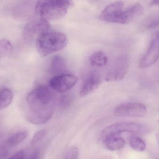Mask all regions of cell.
Returning <instances> with one entry per match:
<instances>
[{"instance_id":"1","label":"cell","mask_w":159,"mask_h":159,"mask_svg":"<svg viewBox=\"0 0 159 159\" xmlns=\"http://www.w3.org/2000/svg\"><path fill=\"white\" fill-rule=\"evenodd\" d=\"M53 100V94L45 86L39 85L34 88L26 97L27 121L34 125L48 121L54 114Z\"/></svg>"},{"instance_id":"2","label":"cell","mask_w":159,"mask_h":159,"mask_svg":"<svg viewBox=\"0 0 159 159\" xmlns=\"http://www.w3.org/2000/svg\"><path fill=\"white\" fill-rule=\"evenodd\" d=\"M73 5L72 0H38L36 14L45 20H55L63 18Z\"/></svg>"},{"instance_id":"3","label":"cell","mask_w":159,"mask_h":159,"mask_svg":"<svg viewBox=\"0 0 159 159\" xmlns=\"http://www.w3.org/2000/svg\"><path fill=\"white\" fill-rule=\"evenodd\" d=\"M35 43L38 53L45 57L63 49L68 43V39L62 33L48 31L41 34Z\"/></svg>"},{"instance_id":"4","label":"cell","mask_w":159,"mask_h":159,"mask_svg":"<svg viewBox=\"0 0 159 159\" xmlns=\"http://www.w3.org/2000/svg\"><path fill=\"white\" fill-rule=\"evenodd\" d=\"M146 128L144 125L134 122H121L108 126L102 131V137L104 139L109 136L119 135L124 133L133 134H144Z\"/></svg>"},{"instance_id":"5","label":"cell","mask_w":159,"mask_h":159,"mask_svg":"<svg viewBox=\"0 0 159 159\" xmlns=\"http://www.w3.org/2000/svg\"><path fill=\"white\" fill-rule=\"evenodd\" d=\"M50 24L49 21L40 18L30 20L24 27L23 37L27 43H33L42 34L49 31Z\"/></svg>"},{"instance_id":"6","label":"cell","mask_w":159,"mask_h":159,"mask_svg":"<svg viewBox=\"0 0 159 159\" xmlns=\"http://www.w3.org/2000/svg\"><path fill=\"white\" fill-rule=\"evenodd\" d=\"M129 60L126 55H121L116 59L106 75L107 81H119L124 78L129 70Z\"/></svg>"},{"instance_id":"7","label":"cell","mask_w":159,"mask_h":159,"mask_svg":"<svg viewBox=\"0 0 159 159\" xmlns=\"http://www.w3.org/2000/svg\"><path fill=\"white\" fill-rule=\"evenodd\" d=\"M148 113L145 105L139 102H126L117 106L115 114L118 116L143 117Z\"/></svg>"},{"instance_id":"8","label":"cell","mask_w":159,"mask_h":159,"mask_svg":"<svg viewBox=\"0 0 159 159\" xmlns=\"http://www.w3.org/2000/svg\"><path fill=\"white\" fill-rule=\"evenodd\" d=\"M77 81L78 78L75 75L63 74L51 78L49 81V85L54 90L62 93L72 89Z\"/></svg>"},{"instance_id":"9","label":"cell","mask_w":159,"mask_h":159,"mask_svg":"<svg viewBox=\"0 0 159 159\" xmlns=\"http://www.w3.org/2000/svg\"><path fill=\"white\" fill-rule=\"evenodd\" d=\"M159 58V38L156 37L150 43L148 49L139 62V67L144 69L150 67Z\"/></svg>"},{"instance_id":"10","label":"cell","mask_w":159,"mask_h":159,"mask_svg":"<svg viewBox=\"0 0 159 159\" xmlns=\"http://www.w3.org/2000/svg\"><path fill=\"white\" fill-rule=\"evenodd\" d=\"M124 2L119 1L110 4L102 10L99 16L102 21L116 23L120 14L123 10Z\"/></svg>"},{"instance_id":"11","label":"cell","mask_w":159,"mask_h":159,"mask_svg":"<svg viewBox=\"0 0 159 159\" xmlns=\"http://www.w3.org/2000/svg\"><path fill=\"white\" fill-rule=\"evenodd\" d=\"M101 76L96 71L90 72L83 80L80 89V94L84 97L96 90L101 84Z\"/></svg>"},{"instance_id":"12","label":"cell","mask_w":159,"mask_h":159,"mask_svg":"<svg viewBox=\"0 0 159 159\" xmlns=\"http://www.w3.org/2000/svg\"><path fill=\"white\" fill-rule=\"evenodd\" d=\"M143 11V6L140 4H136L128 9L121 11L119 16L117 23L125 24L129 23L142 15Z\"/></svg>"},{"instance_id":"13","label":"cell","mask_w":159,"mask_h":159,"mask_svg":"<svg viewBox=\"0 0 159 159\" xmlns=\"http://www.w3.org/2000/svg\"><path fill=\"white\" fill-rule=\"evenodd\" d=\"M66 70L65 60L61 56H55L51 61L50 72L54 76L63 74Z\"/></svg>"},{"instance_id":"14","label":"cell","mask_w":159,"mask_h":159,"mask_svg":"<svg viewBox=\"0 0 159 159\" xmlns=\"http://www.w3.org/2000/svg\"><path fill=\"white\" fill-rule=\"evenodd\" d=\"M105 145L108 150L111 151L120 150L124 147L126 142L118 135L109 136L104 139Z\"/></svg>"},{"instance_id":"15","label":"cell","mask_w":159,"mask_h":159,"mask_svg":"<svg viewBox=\"0 0 159 159\" xmlns=\"http://www.w3.org/2000/svg\"><path fill=\"white\" fill-rule=\"evenodd\" d=\"M89 62L93 67H102L107 64L108 58L102 51H97L90 57Z\"/></svg>"},{"instance_id":"16","label":"cell","mask_w":159,"mask_h":159,"mask_svg":"<svg viewBox=\"0 0 159 159\" xmlns=\"http://www.w3.org/2000/svg\"><path fill=\"white\" fill-rule=\"evenodd\" d=\"M28 135V132L21 131L11 135L6 140L5 143L10 148L15 147L21 143L27 138Z\"/></svg>"},{"instance_id":"17","label":"cell","mask_w":159,"mask_h":159,"mask_svg":"<svg viewBox=\"0 0 159 159\" xmlns=\"http://www.w3.org/2000/svg\"><path fill=\"white\" fill-rule=\"evenodd\" d=\"M13 99L12 91L8 88H4L0 90V110L9 106Z\"/></svg>"},{"instance_id":"18","label":"cell","mask_w":159,"mask_h":159,"mask_svg":"<svg viewBox=\"0 0 159 159\" xmlns=\"http://www.w3.org/2000/svg\"><path fill=\"white\" fill-rule=\"evenodd\" d=\"M129 143L132 148L137 152H143L146 148L145 141L134 134H132L129 137Z\"/></svg>"},{"instance_id":"19","label":"cell","mask_w":159,"mask_h":159,"mask_svg":"<svg viewBox=\"0 0 159 159\" xmlns=\"http://www.w3.org/2000/svg\"><path fill=\"white\" fill-rule=\"evenodd\" d=\"M13 47L8 40H0V59L9 57L13 53Z\"/></svg>"},{"instance_id":"20","label":"cell","mask_w":159,"mask_h":159,"mask_svg":"<svg viewBox=\"0 0 159 159\" xmlns=\"http://www.w3.org/2000/svg\"><path fill=\"white\" fill-rule=\"evenodd\" d=\"M145 27L148 30L156 29L159 27V14L150 16L146 20Z\"/></svg>"},{"instance_id":"21","label":"cell","mask_w":159,"mask_h":159,"mask_svg":"<svg viewBox=\"0 0 159 159\" xmlns=\"http://www.w3.org/2000/svg\"><path fill=\"white\" fill-rule=\"evenodd\" d=\"M72 102V97L68 94H64L61 97L59 104L62 108H66L69 107Z\"/></svg>"},{"instance_id":"22","label":"cell","mask_w":159,"mask_h":159,"mask_svg":"<svg viewBox=\"0 0 159 159\" xmlns=\"http://www.w3.org/2000/svg\"><path fill=\"white\" fill-rule=\"evenodd\" d=\"M78 148L76 147H72L66 152L64 159H78Z\"/></svg>"},{"instance_id":"23","label":"cell","mask_w":159,"mask_h":159,"mask_svg":"<svg viewBox=\"0 0 159 159\" xmlns=\"http://www.w3.org/2000/svg\"><path fill=\"white\" fill-rule=\"evenodd\" d=\"M46 134V131L45 130H41L37 132L33 137L31 140V143L34 144L36 143L40 142Z\"/></svg>"},{"instance_id":"24","label":"cell","mask_w":159,"mask_h":159,"mask_svg":"<svg viewBox=\"0 0 159 159\" xmlns=\"http://www.w3.org/2000/svg\"><path fill=\"white\" fill-rule=\"evenodd\" d=\"M10 148L5 142L0 145V159H2L7 156L9 153Z\"/></svg>"},{"instance_id":"25","label":"cell","mask_w":159,"mask_h":159,"mask_svg":"<svg viewBox=\"0 0 159 159\" xmlns=\"http://www.w3.org/2000/svg\"><path fill=\"white\" fill-rule=\"evenodd\" d=\"M25 157V152L24 150H21L18 151L16 154H14L7 159H24Z\"/></svg>"},{"instance_id":"26","label":"cell","mask_w":159,"mask_h":159,"mask_svg":"<svg viewBox=\"0 0 159 159\" xmlns=\"http://www.w3.org/2000/svg\"><path fill=\"white\" fill-rule=\"evenodd\" d=\"M30 159H39V152L36 151L34 152Z\"/></svg>"},{"instance_id":"27","label":"cell","mask_w":159,"mask_h":159,"mask_svg":"<svg viewBox=\"0 0 159 159\" xmlns=\"http://www.w3.org/2000/svg\"><path fill=\"white\" fill-rule=\"evenodd\" d=\"M151 4L153 5L159 6V0H153Z\"/></svg>"},{"instance_id":"28","label":"cell","mask_w":159,"mask_h":159,"mask_svg":"<svg viewBox=\"0 0 159 159\" xmlns=\"http://www.w3.org/2000/svg\"><path fill=\"white\" fill-rule=\"evenodd\" d=\"M156 138L157 139V142L158 143L159 145V133L156 134Z\"/></svg>"},{"instance_id":"29","label":"cell","mask_w":159,"mask_h":159,"mask_svg":"<svg viewBox=\"0 0 159 159\" xmlns=\"http://www.w3.org/2000/svg\"><path fill=\"white\" fill-rule=\"evenodd\" d=\"M156 37L159 38V31L157 33V34H156Z\"/></svg>"}]
</instances>
